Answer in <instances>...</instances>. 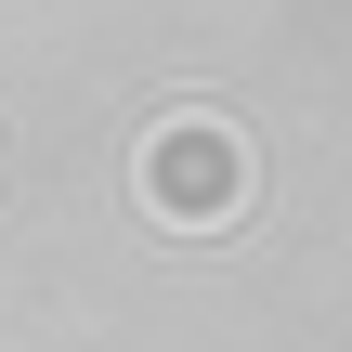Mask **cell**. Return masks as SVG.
<instances>
[{
    "label": "cell",
    "mask_w": 352,
    "mask_h": 352,
    "mask_svg": "<svg viewBox=\"0 0 352 352\" xmlns=\"http://www.w3.org/2000/svg\"><path fill=\"white\" fill-rule=\"evenodd\" d=\"M131 183H144V209H157V222L209 235V222H235V209H248V144H235L222 118H157V131H144V157H131Z\"/></svg>",
    "instance_id": "cell-1"
}]
</instances>
